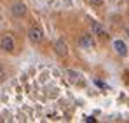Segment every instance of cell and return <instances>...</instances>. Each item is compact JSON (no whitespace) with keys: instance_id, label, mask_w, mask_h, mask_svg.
Here are the masks:
<instances>
[{"instance_id":"cell-10","label":"cell","mask_w":129,"mask_h":123,"mask_svg":"<svg viewBox=\"0 0 129 123\" xmlns=\"http://www.w3.org/2000/svg\"><path fill=\"white\" fill-rule=\"evenodd\" d=\"M94 83H96L98 87H101V88H107V85H105V83H103V82H98V80H96V82H94Z\"/></svg>"},{"instance_id":"cell-5","label":"cell","mask_w":129,"mask_h":123,"mask_svg":"<svg viewBox=\"0 0 129 123\" xmlns=\"http://www.w3.org/2000/svg\"><path fill=\"white\" fill-rule=\"evenodd\" d=\"M11 14L16 16V18L24 16V14H26V5H24L23 2H16V4H12V7H11Z\"/></svg>"},{"instance_id":"cell-12","label":"cell","mask_w":129,"mask_h":123,"mask_svg":"<svg viewBox=\"0 0 129 123\" xmlns=\"http://www.w3.org/2000/svg\"><path fill=\"white\" fill-rule=\"evenodd\" d=\"M4 71H5V69H4V64L0 62V76H4Z\"/></svg>"},{"instance_id":"cell-3","label":"cell","mask_w":129,"mask_h":123,"mask_svg":"<svg viewBox=\"0 0 129 123\" xmlns=\"http://www.w3.org/2000/svg\"><path fill=\"white\" fill-rule=\"evenodd\" d=\"M0 49L5 50V52H12V50H14V38H12L11 35L2 37V40H0Z\"/></svg>"},{"instance_id":"cell-4","label":"cell","mask_w":129,"mask_h":123,"mask_svg":"<svg viewBox=\"0 0 129 123\" xmlns=\"http://www.w3.org/2000/svg\"><path fill=\"white\" fill-rule=\"evenodd\" d=\"M54 50H56L58 56L64 57V56L68 54V45H66V42H64L63 38H58V40L54 42Z\"/></svg>"},{"instance_id":"cell-7","label":"cell","mask_w":129,"mask_h":123,"mask_svg":"<svg viewBox=\"0 0 129 123\" xmlns=\"http://www.w3.org/2000/svg\"><path fill=\"white\" fill-rule=\"evenodd\" d=\"M91 28H92V33H96V35H100V37L107 35V33H105V30H103V26H101V23H98V21H92Z\"/></svg>"},{"instance_id":"cell-11","label":"cell","mask_w":129,"mask_h":123,"mask_svg":"<svg viewBox=\"0 0 129 123\" xmlns=\"http://www.w3.org/2000/svg\"><path fill=\"white\" fill-rule=\"evenodd\" d=\"M86 121H89V123H94V121H96V120H94L92 116H87V118H86Z\"/></svg>"},{"instance_id":"cell-13","label":"cell","mask_w":129,"mask_h":123,"mask_svg":"<svg viewBox=\"0 0 129 123\" xmlns=\"http://www.w3.org/2000/svg\"><path fill=\"white\" fill-rule=\"evenodd\" d=\"M126 33H127V37H129V28H126Z\"/></svg>"},{"instance_id":"cell-8","label":"cell","mask_w":129,"mask_h":123,"mask_svg":"<svg viewBox=\"0 0 129 123\" xmlns=\"http://www.w3.org/2000/svg\"><path fill=\"white\" fill-rule=\"evenodd\" d=\"M66 75H68V80H70V82H77V80H79V76H80L77 71H68Z\"/></svg>"},{"instance_id":"cell-2","label":"cell","mask_w":129,"mask_h":123,"mask_svg":"<svg viewBox=\"0 0 129 123\" xmlns=\"http://www.w3.org/2000/svg\"><path fill=\"white\" fill-rule=\"evenodd\" d=\"M79 45H80L82 49L92 50V49H94V40H92V37H91V35L84 33V35H80V37H79Z\"/></svg>"},{"instance_id":"cell-1","label":"cell","mask_w":129,"mask_h":123,"mask_svg":"<svg viewBox=\"0 0 129 123\" xmlns=\"http://www.w3.org/2000/svg\"><path fill=\"white\" fill-rule=\"evenodd\" d=\"M28 38L33 42V43H40V42L44 40L42 28H39V26H31V28L28 30Z\"/></svg>"},{"instance_id":"cell-9","label":"cell","mask_w":129,"mask_h":123,"mask_svg":"<svg viewBox=\"0 0 129 123\" xmlns=\"http://www.w3.org/2000/svg\"><path fill=\"white\" fill-rule=\"evenodd\" d=\"M89 2H91L92 5H101V4H103V0H89Z\"/></svg>"},{"instance_id":"cell-6","label":"cell","mask_w":129,"mask_h":123,"mask_svg":"<svg viewBox=\"0 0 129 123\" xmlns=\"http://www.w3.org/2000/svg\"><path fill=\"white\" fill-rule=\"evenodd\" d=\"M113 49H115V52H117L119 56H122V57L127 56V47H126V43H124L122 40H115L113 42Z\"/></svg>"}]
</instances>
